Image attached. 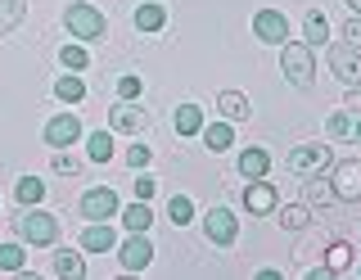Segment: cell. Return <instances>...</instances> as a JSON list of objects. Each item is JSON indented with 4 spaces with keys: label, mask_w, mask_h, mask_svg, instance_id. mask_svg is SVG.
I'll use <instances>...</instances> for the list:
<instances>
[{
    "label": "cell",
    "mask_w": 361,
    "mask_h": 280,
    "mask_svg": "<svg viewBox=\"0 0 361 280\" xmlns=\"http://www.w3.org/2000/svg\"><path fill=\"white\" fill-rule=\"evenodd\" d=\"M63 28L73 32V41H104L109 37V18L95 5H68L63 9Z\"/></svg>",
    "instance_id": "obj_2"
},
{
    "label": "cell",
    "mask_w": 361,
    "mask_h": 280,
    "mask_svg": "<svg viewBox=\"0 0 361 280\" xmlns=\"http://www.w3.org/2000/svg\"><path fill=\"white\" fill-rule=\"evenodd\" d=\"M82 140V122H77V114H54L50 122H45V145L50 150H63V145Z\"/></svg>",
    "instance_id": "obj_9"
},
{
    "label": "cell",
    "mask_w": 361,
    "mask_h": 280,
    "mask_svg": "<svg viewBox=\"0 0 361 280\" xmlns=\"http://www.w3.org/2000/svg\"><path fill=\"white\" fill-rule=\"evenodd\" d=\"M18 235L27 244H54V240H59V221H54L50 212H41V208H27L18 217Z\"/></svg>",
    "instance_id": "obj_3"
},
{
    "label": "cell",
    "mask_w": 361,
    "mask_h": 280,
    "mask_svg": "<svg viewBox=\"0 0 361 280\" xmlns=\"http://www.w3.org/2000/svg\"><path fill=\"white\" fill-rule=\"evenodd\" d=\"M244 208L253 212V217H267V212H276V185H267L262 176H257V181L244 190Z\"/></svg>",
    "instance_id": "obj_12"
},
{
    "label": "cell",
    "mask_w": 361,
    "mask_h": 280,
    "mask_svg": "<svg viewBox=\"0 0 361 280\" xmlns=\"http://www.w3.org/2000/svg\"><path fill=\"white\" fill-rule=\"evenodd\" d=\"M330 68L343 86H361V50H353L343 41V46H330Z\"/></svg>",
    "instance_id": "obj_8"
},
{
    "label": "cell",
    "mask_w": 361,
    "mask_h": 280,
    "mask_svg": "<svg viewBox=\"0 0 361 280\" xmlns=\"http://www.w3.org/2000/svg\"><path fill=\"white\" fill-rule=\"evenodd\" d=\"M163 23H167L163 5H140V9H135V28H140V32H158Z\"/></svg>",
    "instance_id": "obj_25"
},
{
    "label": "cell",
    "mask_w": 361,
    "mask_h": 280,
    "mask_svg": "<svg viewBox=\"0 0 361 280\" xmlns=\"http://www.w3.org/2000/svg\"><path fill=\"white\" fill-rule=\"evenodd\" d=\"M172 127H176V136H195V131H203V109L199 104H180Z\"/></svg>",
    "instance_id": "obj_18"
},
{
    "label": "cell",
    "mask_w": 361,
    "mask_h": 280,
    "mask_svg": "<svg viewBox=\"0 0 361 280\" xmlns=\"http://www.w3.org/2000/svg\"><path fill=\"white\" fill-rule=\"evenodd\" d=\"M14 195H18V204H41V199H45V181H41V176H23V181L14 185Z\"/></svg>",
    "instance_id": "obj_24"
},
{
    "label": "cell",
    "mask_w": 361,
    "mask_h": 280,
    "mask_svg": "<svg viewBox=\"0 0 361 280\" xmlns=\"http://www.w3.org/2000/svg\"><path fill=\"white\" fill-rule=\"evenodd\" d=\"M118 212H122V204L109 185H95V190L82 195V217L86 221H109V217H118Z\"/></svg>",
    "instance_id": "obj_5"
},
{
    "label": "cell",
    "mask_w": 361,
    "mask_h": 280,
    "mask_svg": "<svg viewBox=\"0 0 361 280\" xmlns=\"http://www.w3.org/2000/svg\"><path fill=\"white\" fill-rule=\"evenodd\" d=\"M140 91H145L140 77H118V95H122V99H135Z\"/></svg>",
    "instance_id": "obj_35"
},
{
    "label": "cell",
    "mask_w": 361,
    "mask_h": 280,
    "mask_svg": "<svg viewBox=\"0 0 361 280\" xmlns=\"http://www.w3.org/2000/svg\"><path fill=\"white\" fill-rule=\"evenodd\" d=\"M334 181H325V176H307V185H302V204H307V208H330L334 204Z\"/></svg>",
    "instance_id": "obj_14"
},
{
    "label": "cell",
    "mask_w": 361,
    "mask_h": 280,
    "mask_svg": "<svg viewBox=\"0 0 361 280\" xmlns=\"http://www.w3.org/2000/svg\"><path fill=\"white\" fill-rule=\"evenodd\" d=\"M167 217H172V221H176V226H185V221H190V217H195V204H190V199H185V195H176V199H172V204H167Z\"/></svg>",
    "instance_id": "obj_32"
},
{
    "label": "cell",
    "mask_w": 361,
    "mask_h": 280,
    "mask_svg": "<svg viewBox=\"0 0 361 280\" xmlns=\"http://www.w3.org/2000/svg\"><path fill=\"white\" fill-rule=\"evenodd\" d=\"M330 159H334V154L325 150V145H298V150H289L285 167H289L293 176H312V172H325Z\"/></svg>",
    "instance_id": "obj_4"
},
{
    "label": "cell",
    "mask_w": 361,
    "mask_h": 280,
    "mask_svg": "<svg viewBox=\"0 0 361 280\" xmlns=\"http://www.w3.org/2000/svg\"><path fill=\"white\" fill-rule=\"evenodd\" d=\"M140 127H145V109H135L131 99L109 109V131H140Z\"/></svg>",
    "instance_id": "obj_13"
},
{
    "label": "cell",
    "mask_w": 361,
    "mask_h": 280,
    "mask_svg": "<svg viewBox=\"0 0 361 280\" xmlns=\"http://www.w3.org/2000/svg\"><path fill=\"white\" fill-rule=\"evenodd\" d=\"M54 95H59L63 104H82V99H86V82L68 73V77H59V82H54Z\"/></svg>",
    "instance_id": "obj_21"
},
{
    "label": "cell",
    "mask_w": 361,
    "mask_h": 280,
    "mask_svg": "<svg viewBox=\"0 0 361 280\" xmlns=\"http://www.w3.org/2000/svg\"><path fill=\"white\" fill-rule=\"evenodd\" d=\"M280 73L289 77V86L312 91V82H316V59H312V46H307V41H285V46H280Z\"/></svg>",
    "instance_id": "obj_1"
},
{
    "label": "cell",
    "mask_w": 361,
    "mask_h": 280,
    "mask_svg": "<svg viewBox=\"0 0 361 280\" xmlns=\"http://www.w3.org/2000/svg\"><path fill=\"white\" fill-rule=\"evenodd\" d=\"M0 272H23V249L18 244H0Z\"/></svg>",
    "instance_id": "obj_33"
},
{
    "label": "cell",
    "mask_w": 361,
    "mask_h": 280,
    "mask_svg": "<svg viewBox=\"0 0 361 280\" xmlns=\"http://www.w3.org/2000/svg\"><path fill=\"white\" fill-rule=\"evenodd\" d=\"M217 114H221L226 122H244V118H253V109H248V99H244L240 91H221V95H217Z\"/></svg>",
    "instance_id": "obj_16"
},
{
    "label": "cell",
    "mask_w": 361,
    "mask_h": 280,
    "mask_svg": "<svg viewBox=\"0 0 361 280\" xmlns=\"http://www.w3.org/2000/svg\"><path fill=\"white\" fill-rule=\"evenodd\" d=\"M59 63H63L68 73H82L90 59H86V50H82V46H63V50H59Z\"/></svg>",
    "instance_id": "obj_30"
},
{
    "label": "cell",
    "mask_w": 361,
    "mask_h": 280,
    "mask_svg": "<svg viewBox=\"0 0 361 280\" xmlns=\"http://www.w3.org/2000/svg\"><path fill=\"white\" fill-rule=\"evenodd\" d=\"M343 41L353 50H361V18H348V28H343Z\"/></svg>",
    "instance_id": "obj_38"
},
{
    "label": "cell",
    "mask_w": 361,
    "mask_h": 280,
    "mask_svg": "<svg viewBox=\"0 0 361 280\" xmlns=\"http://www.w3.org/2000/svg\"><path fill=\"white\" fill-rule=\"evenodd\" d=\"M113 244H118V235H113V226H104V221H90L82 231V249L86 253H109Z\"/></svg>",
    "instance_id": "obj_15"
},
{
    "label": "cell",
    "mask_w": 361,
    "mask_h": 280,
    "mask_svg": "<svg viewBox=\"0 0 361 280\" xmlns=\"http://www.w3.org/2000/svg\"><path fill=\"white\" fill-rule=\"evenodd\" d=\"M203 235L226 249V244H235V235H240V221H235L231 208H208V217H203Z\"/></svg>",
    "instance_id": "obj_7"
},
{
    "label": "cell",
    "mask_w": 361,
    "mask_h": 280,
    "mask_svg": "<svg viewBox=\"0 0 361 280\" xmlns=\"http://www.w3.org/2000/svg\"><path fill=\"white\" fill-rule=\"evenodd\" d=\"M302 32H307V46H325V41H330V23H325V14H321V9H312V14H307Z\"/></svg>",
    "instance_id": "obj_22"
},
{
    "label": "cell",
    "mask_w": 361,
    "mask_h": 280,
    "mask_svg": "<svg viewBox=\"0 0 361 280\" xmlns=\"http://www.w3.org/2000/svg\"><path fill=\"white\" fill-rule=\"evenodd\" d=\"M203 145H208V150H231L235 145V127L231 122H212V127H203Z\"/></svg>",
    "instance_id": "obj_20"
},
{
    "label": "cell",
    "mask_w": 361,
    "mask_h": 280,
    "mask_svg": "<svg viewBox=\"0 0 361 280\" xmlns=\"http://www.w3.org/2000/svg\"><path fill=\"white\" fill-rule=\"evenodd\" d=\"M325 257H330V262H325V267H330L334 276H338V272H348V267H353V249H348L343 240H334V244H330V253H325Z\"/></svg>",
    "instance_id": "obj_28"
},
{
    "label": "cell",
    "mask_w": 361,
    "mask_h": 280,
    "mask_svg": "<svg viewBox=\"0 0 361 280\" xmlns=\"http://www.w3.org/2000/svg\"><path fill=\"white\" fill-rule=\"evenodd\" d=\"M118 257H122V267H127V272H145V267L154 262V244H149V235H145V231H131V240L118 249Z\"/></svg>",
    "instance_id": "obj_10"
},
{
    "label": "cell",
    "mask_w": 361,
    "mask_h": 280,
    "mask_svg": "<svg viewBox=\"0 0 361 280\" xmlns=\"http://www.w3.org/2000/svg\"><path fill=\"white\" fill-rule=\"evenodd\" d=\"M86 154H90V163H109L113 159V136L109 131H95V136L86 140Z\"/></svg>",
    "instance_id": "obj_27"
},
{
    "label": "cell",
    "mask_w": 361,
    "mask_h": 280,
    "mask_svg": "<svg viewBox=\"0 0 361 280\" xmlns=\"http://www.w3.org/2000/svg\"><path fill=\"white\" fill-rule=\"evenodd\" d=\"M27 14V0H0V32H14Z\"/></svg>",
    "instance_id": "obj_23"
},
{
    "label": "cell",
    "mask_w": 361,
    "mask_h": 280,
    "mask_svg": "<svg viewBox=\"0 0 361 280\" xmlns=\"http://www.w3.org/2000/svg\"><path fill=\"white\" fill-rule=\"evenodd\" d=\"M54 276H86V262L73 249H59L54 253Z\"/></svg>",
    "instance_id": "obj_26"
},
{
    "label": "cell",
    "mask_w": 361,
    "mask_h": 280,
    "mask_svg": "<svg viewBox=\"0 0 361 280\" xmlns=\"http://www.w3.org/2000/svg\"><path fill=\"white\" fill-rule=\"evenodd\" d=\"M54 172H59V176H77V172H82V163H77L73 154H54Z\"/></svg>",
    "instance_id": "obj_34"
},
{
    "label": "cell",
    "mask_w": 361,
    "mask_h": 280,
    "mask_svg": "<svg viewBox=\"0 0 361 280\" xmlns=\"http://www.w3.org/2000/svg\"><path fill=\"white\" fill-rule=\"evenodd\" d=\"M253 37L267 41V46H285L289 41V18L280 9H257L253 14Z\"/></svg>",
    "instance_id": "obj_6"
},
{
    "label": "cell",
    "mask_w": 361,
    "mask_h": 280,
    "mask_svg": "<svg viewBox=\"0 0 361 280\" xmlns=\"http://www.w3.org/2000/svg\"><path fill=\"white\" fill-rule=\"evenodd\" d=\"M154 190H158V181H154L149 172H145V176H135V199H154Z\"/></svg>",
    "instance_id": "obj_36"
},
{
    "label": "cell",
    "mask_w": 361,
    "mask_h": 280,
    "mask_svg": "<svg viewBox=\"0 0 361 280\" xmlns=\"http://www.w3.org/2000/svg\"><path fill=\"white\" fill-rule=\"evenodd\" d=\"M149 154H154V150H145V145H135V150H127V163L135 167V172H140V167H149Z\"/></svg>",
    "instance_id": "obj_37"
},
{
    "label": "cell",
    "mask_w": 361,
    "mask_h": 280,
    "mask_svg": "<svg viewBox=\"0 0 361 280\" xmlns=\"http://www.w3.org/2000/svg\"><path fill=\"white\" fill-rule=\"evenodd\" d=\"M240 172L248 176V181H257V176H267V172H271V159H267V150H257V145H248V150L240 154Z\"/></svg>",
    "instance_id": "obj_17"
},
{
    "label": "cell",
    "mask_w": 361,
    "mask_h": 280,
    "mask_svg": "<svg viewBox=\"0 0 361 280\" xmlns=\"http://www.w3.org/2000/svg\"><path fill=\"white\" fill-rule=\"evenodd\" d=\"M348 5H353V9H357V14H361V0H348Z\"/></svg>",
    "instance_id": "obj_40"
},
{
    "label": "cell",
    "mask_w": 361,
    "mask_h": 280,
    "mask_svg": "<svg viewBox=\"0 0 361 280\" xmlns=\"http://www.w3.org/2000/svg\"><path fill=\"white\" fill-rule=\"evenodd\" d=\"M348 109H361V91H353V95H348Z\"/></svg>",
    "instance_id": "obj_39"
},
{
    "label": "cell",
    "mask_w": 361,
    "mask_h": 280,
    "mask_svg": "<svg viewBox=\"0 0 361 280\" xmlns=\"http://www.w3.org/2000/svg\"><path fill=\"white\" fill-rule=\"evenodd\" d=\"M353 140H361V122H357V131H353Z\"/></svg>",
    "instance_id": "obj_41"
},
{
    "label": "cell",
    "mask_w": 361,
    "mask_h": 280,
    "mask_svg": "<svg viewBox=\"0 0 361 280\" xmlns=\"http://www.w3.org/2000/svg\"><path fill=\"white\" fill-rule=\"evenodd\" d=\"M122 226H127V231H149V226H154L149 199H135L131 208H122Z\"/></svg>",
    "instance_id": "obj_19"
},
{
    "label": "cell",
    "mask_w": 361,
    "mask_h": 280,
    "mask_svg": "<svg viewBox=\"0 0 361 280\" xmlns=\"http://www.w3.org/2000/svg\"><path fill=\"white\" fill-rule=\"evenodd\" d=\"M280 226H285V231H302V226H307V204L285 208V212H280Z\"/></svg>",
    "instance_id": "obj_31"
},
{
    "label": "cell",
    "mask_w": 361,
    "mask_h": 280,
    "mask_svg": "<svg viewBox=\"0 0 361 280\" xmlns=\"http://www.w3.org/2000/svg\"><path fill=\"white\" fill-rule=\"evenodd\" d=\"M330 181H334V195L343 199V204H357L361 199V163H338Z\"/></svg>",
    "instance_id": "obj_11"
},
{
    "label": "cell",
    "mask_w": 361,
    "mask_h": 280,
    "mask_svg": "<svg viewBox=\"0 0 361 280\" xmlns=\"http://www.w3.org/2000/svg\"><path fill=\"white\" fill-rule=\"evenodd\" d=\"M325 131H330L334 140H348V136L357 131V122L348 118V114H330V122H325Z\"/></svg>",
    "instance_id": "obj_29"
}]
</instances>
